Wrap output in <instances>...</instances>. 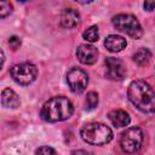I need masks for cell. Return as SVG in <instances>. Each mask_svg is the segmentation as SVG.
Segmentation results:
<instances>
[{
  "mask_svg": "<svg viewBox=\"0 0 155 155\" xmlns=\"http://www.w3.org/2000/svg\"><path fill=\"white\" fill-rule=\"evenodd\" d=\"M127 96L131 103L140 111H155V90H153L148 82L143 80H136L131 82L127 90Z\"/></svg>",
  "mask_w": 155,
  "mask_h": 155,
  "instance_id": "cell-1",
  "label": "cell"
},
{
  "mask_svg": "<svg viewBox=\"0 0 155 155\" xmlns=\"http://www.w3.org/2000/svg\"><path fill=\"white\" fill-rule=\"evenodd\" d=\"M73 103L65 97H53L41 108L40 115L47 122H58L69 119L73 115Z\"/></svg>",
  "mask_w": 155,
  "mask_h": 155,
  "instance_id": "cell-2",
  "label": "cell"
},
{
  "mask_svg": "<svg viewBox=\"0 0 155 155\" xmlns=\"http://www.w3.org/2000/svg\"><path fill=\"white\" fill-rule=\"evenodd\" d=\"M81 138L92 145H103L113 139V131L104 124L90 122L82 126L80 131Z\"/></svg>",
  "mask_w": 155,
  "mask_h": 155,
  "instance_id": "cell-3",
  "label": "cell"
},
{
  "mask_svg": "<svg viewBox=\"0 0 155 155\" xmlns=\"http://www.w3.org/2000/svg\"><path fill=\"white\" fill-rule=\"evenodd\" d=\"M111 22H113V25L117 30H120L122 33H126L127 35H130L133 39H139L143 34L140 23L132 15H128V13L116 15V16L113 17Z\"/></svg>",
  "mask_w": 155,
  "mask_h": 155,
  "instance_id": "cell-4",
  "label": "cell"
},
{
  "mask_svg": "<svg viewBox=\"0 0 155 155\" xmlns=\"http://www.w3.org/2000/svg\"><path fill=\"white\" fill-rule=\"evenodd\" d=\"M143 143V132L139 127H130L127 128L120 138L121 149L127 154L137 153Z\"/></svg>",
  "mask_w": 155,
  "mask_h": 155,
  "instance_id": "cell-5",
  "label": "cell"
},
{
  "mask_svg": "<svg viewBox=\"0 0 155 155\" xmlns=\"http://www.w3.org/2000/svg\"><path fill=\"white\" fill-rule=\"evenodd\" d=\"M10 74L12 79L23 86L31 84L38 76V68L33 63H21L11 68Z\"/></svg>",
  "mask_w": 155,
  "mask_h": 155,
  "instance_id": "cell-6",
  "label": "cell"
},
{
  "mask_svg": "<svg viewBox=\"0 0 155 155\" xmlns=\"http://www.w3.org/2000/svg\"><path fill=\"white\" fill-rule=\"evenodd\" d=\"M67 82L69 88L74 93H82L88 84V76L86 71L80 68H71L67 74Z\"/></svg>",
  "mask_w": 155,
  "mask_h": 155,
  "instance_id": "cell-7",
  "label": "cell"
},
{
  "mask_svg": "<svg viewBox=\"0 0 155 155\" xmlns=\"http://www.w3.org/2000/svg\"><path fill=\"white\" fill-rule=\"evenodd\" d=\"M105 75L113 81H121L126 76V67L119 58L108 57L105 58Z\"/></svg>",
  "mask_w": 155,
  "mask_h": 155,
  "instance_id": "cell-8",
  "label": "cell"
},
{
  "mask_svg": "<svg viewBox=\"0 0 155 155\" xmlns=\"http://www.w3.org/2000/svg\"><path fill=\"white\" fill-rule=\"evenodd\" d=\"M76 57L80 61V63L90 65L96 63V61L98 59V50L92 45L82 44L76 50Z\"/></svg>",
  "mask_w": 155,
  "mask_h": 155,
  "instance_id": "cell-9",
  "label": "cell"
},
{
  "mask_svg": "<svg viewBox=\"0 0 155 155\" xmlns=\"http://www.w3.org/2000/svg\"><path fill=\"white\" fill-rule=\"evenodd\" d=\"M80 23V15L74 8H65L61 13V24L64 28H74Z\"/></svg>",
  "mask_w": 155,
  "mask_h": 155,
  "instance_id": "cell-10",
  "label": "cell"
},
{
  "mask_svg": "<svg viewBox=\"0 0 155 155\" xmlns=\"http://www.w3.org/2000/svg\"><path fill=\"white\" fill-rule=\"evenodd\" d=\"M126 45H127L126 39L115 34L107 36V39L104 40V46L110 52H120L126 47Z\"/></svg>",
  "mask_w": 155,
  "mask_h": 155,
  "instance_id": "cell-11",
  "label": "cell"
},
{
  "mask_svg": "<svg viewBox=\"0 0 155 155\" xmlns=\"http://www.w3.org/2000/svg\"><path fill=\"white\" fill-rule=\"evenodd\" d=\"M109 120L115 127H126L131 121L130 115L125 110H121V109L111 110L109 113Z\"/></svg>",
  "mask_w": 155,
  "mask_h": 155,
  "instance_id": "cell-12",
  "label": "cell"
},
{
  "mask_svg": "<svg viewBox=\"0 0 155 155\" xmlns=\"http://www.w3.org/2000/svg\"><path fill=\"white\" fill-rule=\"evenodd\" d=\"M19 98L17 96V93L11 90V88H4L2 93H1V104L5 108H11L15 109L17 107H19Z\"/></svg>",
  "mask_w": 155,
  "mask_h": 155,
  "instance_id": "cell-13",
  "label": "cell"
},
{
  "mask_svg": "<svg viewBox=\"0 0 155 155\" xmlns=\"http://www.w3.org/2000/svg\"><path fill=\"white\" fill-rule=\"evenodd\" d=\"M151 58V53L148 48L142 47L139 48L134 54H133V61L138 64V65H147L150 62Z\"/></svg>",
  "mask_w": 155,
  "mask_h": 155,
  "instance_id": "cell-14",
  "label": "cell"
},
{
  "mask_svg": "<svg viewBox=\"0 0 155 155\" xmlns=\"http://www.w3.org/2000/svg\"><path fill=\"white\" fill-rule=\"evenodd\" d=\"M82 38L88 41V42H96L99 39V33H98V27L92 25L90 28H87L84 33H82Z\"/></svg>",
  "mask_w": 155,
  "mask_h": 155,
  "instance_id": "cell-15",
  "label": "cell"
},
{
  "mask_svg": "<svg viewBox=\"0 0 155 155\" xmlns=\"http://www.w3.org/2000/svg\"><path fill=\"white\" fill-rule=\"evenodd\" d=\"M98 105V94L96 92H88L86 96V108L94 109Z\"/></svg>",
  "mask_w": 155,
  "mask_h": 155,
  "instance_id": "cell-16",
  "label": "cell"
},
{
  "mask_svg": "<svg viewBox=\"0 0 155 155\" xmlns=\"http://www.w3.org/2000/svg\"><path fill=\"white\" fill-rule=\"evenodd\" d=\"M12 12V5L8 1H1L0 2V17L5 18Z\"/></svg>",
  "mask_w": 155,
  "mask_h": 155,
  "instance_id": "cell-17",
  "label": "cell"
},
{
  "mask_svg": "<svg viewBox=\"0 0 155 155\" xmlns=\"http://www.w3.org/2000/svg\"><path fill=\"white\" fill-rule=\"evenodd\" d=\"M35 155H54V150L51 147L44 145V147H40L39 149H36Z\"/></svg>",
  "mask_w": 155,
  "mask_h": 155,
  "instance_id": "cell-18",
  "label": "cell"
},
{
  "mask_svg": "<svg viewBox=\"0 0 155 155\" xmlns=\"http://www.w3.org/2000/svg\"><path fill=\"white\" fill-rule=\"evenodd\" d=\"M8 45H10L13 50H17V48L21 46V40H19V38H17V36H11V38L8 39Z\"/></svg>",
  "mask_w": 155,
  "mask_h": 155,
  "instance_id": "cell-19",
  "label": "cell"
},
{
  "mask_svg": "<svg viewBox=\"0 0 155 155\" xmlns=\"http://www.w3.org/2000/svg\"><path fill=\"white\" fill-rule=\"evenodd\" d=\"M143 6H144V10L151 11V10L155 8V1H145V2L143 4Z\"/></svg>",
  "mask_w": 155,
  "mask_h": 155,
  "instance_id": "cell-20",
  "label": "cell"
},
{
  "mask_svg": "<svg viewBox=\"0 0 155 155\" xmlns=\"http://www.w3.org/2000/svg\"><path fill=\"white\" fill-rule=\"evenodd\" d=\"M70 155H92V154L88 153V151H86V150H81V149H79V150H73Z\"/></svg>",
  "mask_w": 155,
  "mask_h": 155,
  "instance_id": "cell-21",
  "label": "cell"
}]
</instances>
